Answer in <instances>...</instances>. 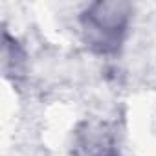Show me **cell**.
I'll return each instance as SVG.
<instances>
[{
	"label": "cell",
	"instance_id": "obj_1",
	"mask_svg": "<svg viewBox=\"0 0 156 156\" xmlns=\"http://www.w3.org/2000/svg\"><path fill=\"white\" fill-rule=\"evenodd\" d=\"M130 17L129 4L99 2L92 4L81 17V26L90 48L99 53L116 51L127 31Z\"/></svg>",
	"mask_w": 156,
	"mask_h": 156
},
{
	"label": "cell",
	"instance_id": "obj_2",
	"mask_svg": "<svg viewBox=\"0 0 156 156\" xmlns=\"http://www.w3.org/2000/svg\"><path fill=\"white\" fill-rule=\"evenodd\" d=\"M105 156H118V154H116V152H114V151H110V152H107V154H105Z\"/></svg>",
	"mask_w": 156,
	"mask_h": 156
}]
</instances>
